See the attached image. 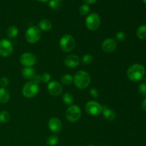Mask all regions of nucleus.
<instances>
[{"label":"nucleus","instance_id":"16","mask_svg":"<svg viewBox=\"0 0 146 146\" xmlns=\"http://www.w3.org/2000/svg\"><path fill=\"white\" fill-rule=\"evenodd\" d=\"M21 75L27 80H32L36 75V71L32 67H24L21 70Z\"/></svg>","mask_w":146,"mask_h":146},{"label":"nucleus","instance_id":"1","mask_svg":"<svg viewBox=\"0 0 146 146\" xmlns=\"http://www.w3.org/2000/svg\"><path fill=\"white\" fill-rule=\"evenodd\" d=\"M145 74V68L141 64H133L128 68L127 71V76L128 78L133 82L140 81Z\"/></svg>","mask_w":146,"mask_h":146},{"label":"nucleus","instance_id":"31","mask_svg":"<svg viewBox=\"0 0 146 146\" xmlns=\"http://www.w3.org/2000/svg\"><path fill=\"white\" fill-rule=\"evenodd\" d=\"M51 75L48 73H44V74L41 75V79H42V82L43 83H49L50 80H51Z\"/></svg>","mask_w":146,"mask_h":146},{"label":"nucleus","instance_id":"22","mask_svg":"<svg viewBox=\"0 0 146 146\" xmlns=\"http://www.w3.org/2000/svg\"><path fill=\"white\" fill-rule=\"evenodd\" d=\"M74 96L71 95L69 93H66L64 96H63V101L66 105H70L71 106L74 103Z\"/></svg>","mask_w":146,"mask_h":146},{"label":"nucleus","instance_id":"11","mask_svg":"<svg viewBox=\"0 0 146 146\" xmlns=\"http://www.w3.org/2000/svg\"><path fill=\"white\" fill-rule=\"evenodd\" d=\"M48 92L53 96H58L61 95L63 91L62 86L58 81H50L47 85Z\"/></svg>","mask_w":146,"mask_h":146},{"label":"nucleus","instance_id":"20","mask_svg":"<svg viewBox=\"0 0 146 146\" xmlns=\"http://www.w3.org/2000/svg\"><path fill=\"white\" fill-rule=\"evenodd\" d=\"M136 35L140 39H146V25H141L137 29Z\"/></svg>","mask_w":146,"mask_h":146},{"label":"nucleus","instance_id":"3","mask_svg":"<svg viewBox=\"0 0 146 146\" xmlns=\"http://www.w3.org/2000/svg\"><path fill=\"white\" fill-rule=\"evenodd\" d=\"M76 41L74 37L69 34H65L61 38L59 41L60 48L64 52H70L74 48Z\"/></svg>","mask_w":146,"mask_h":146},{"label":"nucleus","instance_id":"10","mask_svg":"<svg viewBox=\"0 0 146 146\" xmlns=\"http://www.w3.org/2000/svg\"><path fill=\"white\" fill-rule=\"evenodd\" d=\"M19 61L24 67H32L36 63V58L31 53L26 52L20 56Z\"/></svg>","mask_w":146,"mask_h":146},{"label":"nucleus","instance_id":"4","mask_svg":"<svg viewBox=\"0 0 146 146\" xmlns=\"http://www.w3.org/2000/svg\"><path fill=\"white\" fill-rule=\"evenodd\" d=\"M41 36V30L36 26L29 27L25 33V38L27 42L30 44H35L38 42Z\"/></svg>","mask_w":146,"mask_h":146},{"label":"nucleus","instance_id":"40","mask_svg":"<svg viewBox=\"0 0 146 146\" xmlns=\"http://www.w3.org/2000/svg\"><path fill=\"white\" fill-rule=\"evenodd\" d=\"M104 146H108V145H104Z\"/></svg>","mask_w":146,"mask_h":146},{"label":"nucleus","instance_id":"24","mask_svg":"<svg viewBox=\"0 0 146 146\" xmlns=\"http://www.w3.org/2000/svg\"><path fill=\"white\" fill-rule=\"evenodd\" d=\"M11 119V115L8 111H3L0 112V122L7 123Z\"/></svg>","mask_w":146,"mask_h":146},{"label":"nucleus","instance_id":"25","mask_svg":"<svg viewBox=\"0 0 146 146\" xmlns=\"http://www.w3.org/2000/svg\"><path fill=\"white\" fill-rule=\"evenodd\" d=\"M48 6L51 9L58 10L61 7V1H58L57 0H49Z\"/></svg>","mask_w":146,"mask_h":146},{"label":"nucleus","instance_id":"39","mask_svg":"<svg viewBox=\"0 0 146 146\" xmlns=\"http://www.w3.org/2000/svg\"><path fill=\"white\" fill-rule=\"evenodd\" d=\"M57 1H62V0H57Z\"/></svg>","mask_w":146,"mask_h":146},{"label":"nucleus","instance_id":"36","mask_svg":"<svg viewBox=\"0 0 146 146\" xmlns=\"http://www.w3.org/2000/svg\"><path fill=\"white\" fill-rule=\"evenodd\" d=\"M38 1H41V2H48L49 0H38Z\"/></svg>","mask_w":146,"mask_h":146},{"label":"nucleus","instance_id":"19","mask_svg":"<svg viewBox=\"0 0 146 146\" xmlns=\"http://www.w3.org/2000/svg\"><path fill=\"white\" fill-rule=\"evenodd\" d=\"M19 34V30L15 26L9 27L7 30V36L9 39H14Z\"/></svg>","mask_w":146,"mask_h":146},{"label":"nucleus","instance_id":"26","mask_svg":"<svg viewBox=\"0 0 146 146\" xmlns=\"http://www.w3.org/2000/svg\"><path fill=\"white\" fill-rule=\"evenodd\" d=\"M89 11H90L89 6L86 4H82V5L79 7V9H78V11H79L80 14L82 16H85L86 15V14H88V12H89Z\"/></svg>","mask_w":146,"mask_h":146},{"label":"nucleus","instance_id":"35","mask_svg":"<svg viewBox=\"0 0 146 146\" xmlns=\"http://www.w3.org/2000/svg\"><path fill=\"white\" fill-rule=\"evenodd\" d=\"M97 0H84V2L86 3V4L89 5V4H93Z\"/></svg>","mask_w":146,"mask_h":146},{"label":"nucleus","instance_id":"14","mask_svg":"<svg viewBox=\"0 0 146 146\" xmlns=\"http://www.w3.org/2000/svg\"><path fill=\"white\" fill-rule=\"evenodd\" d=\"M79 58L76 55H74V54L68 56L64 59V64H65V66L70 68H76V67H77L79 65Z\"/></svg>","mask_w":146,"mask_h":146},{"label":"nucleus","instance_id":"23","mask_svg":"<svg viewBox=\"0 0 146 146\" xmlns=\"http://www.w3.org/2000/svg\"><path fill=\"white\" fill-rule=\"evenodd\" d=\"M58 143V137L56 135H50L46 140V144L48 146H55Z\"/></svg>","mask_w":146,"mask_h":146},{"label":"nucleus","instance_id":"9","mask_svg":"<svg viewBox=\"0 0 146 146\" xmlns=\"http://www.w3.org/2000/svg\"><path fill=\"white\" fill-rule=\"evenodd\" d=\"M103 106L95 101H91L86 103L85 106L86 111L91 115H98L102 113Z\"/></svg>","mask_w":146,"mask_h":146},{"label":"nucleus","instance_id":"6","mask_svg":"<svg viewBox=\"0 0 146 146\" xmlns=\"http://www.w3.org/2000/svg\"><path fill=\"white\" fill-rule=\"evenodd\" d=\"M101 25V19L96 13L88 14L86 19V27L91 31H96Z\"/></svg>","mask_w":146,"mask_h":146},{"label":"nucleus","instance_id":"32","mask_svg":"<svg viewBox=\"0 0 146 146\" xmlns=\"http://www.w3.org/2000/svg\"><path fill=\"white\" fill-rule=\"evenodd\" d=\"M89 93L90 94H91V96L94 98H98V96H99V93H98V90L95 88H91V89H90Z\"/></svg>","mask_w":146,"mask_h":146},{"label":"nucleus","instance_id":"5","mask_svg":"<svg viewBox=\"0 0 146 146\" xmlns=\"http://www.w3.org/2000/svg\"><path fill=\"white\" fill-rule=\"evenodd\" d=\"M81 116V110L76 105H71L66 111V118L69 122L74 123L78 121Z\"/></svg>","mask_w":146,"mask_h":146},{"label":"nucleus","instance_id":"34","mask_svg":"<svg viewBox=\"0 0 146 146\" xmlns=\"http://www.w3.org/2000/svg\"><path fill=\"white\" fill-rule=\"evenodd\" d=\"M141 108H142L143 111H146V98L143 101L142 104H141Z\"/></svg>","mask_w":146,"mask_h":146},{"label":"nucleus","instance_id":"15","mask_svg":"<svg viewBox=\"0 0 146 146\" xmlns=\"http://www.w3.org/2000/svg\"><path fill=\"white\" fill-rule=\"evenodd\" d=\"M102 113L104 118L110 121H113L116 118V113L112 109H110L106 106H103Z\"/></svg>","mask_w":146,"mask_h":146},{"label":"nucleus","instance_id":"29","mask_svg":"<svg viewBox=\"0 0 146 146\" xmlns=\"http://www.w3.org/2000/svg\"><path fill=\"white\" fill-rule=\"evenodd\" d=\"M125 38V34L123 31H118L115 34V39L118 41H123Z\"/></svg>","mask_w":146,"mask_h":146},{"label":"nucleus","instance_id":"8","mask_svg":"<svg viewBox=\"0 0 146 146\" xmlns=\"http://www.w3.org/2000/svg\"><path fill=\"white\" fill-rule=\"evenodd\" d=\"M14 47L11 41L6 38L0 40V56L7 58L12 54Z\"/></svg>","mask_w":146,"mask_h":146},{"label":"nucleus","instance_id":"27","mask_svg":"<svg viewBox=\"0 0 146 146\" xmlns=\"http://www.w3.org/2000/svg\"><path fill=\"white\" fill-rule=\"evenodd\" d=\"M93 60H94V57L91 54H87L83 56L82 58V62L83 64H85V65H88V64H91L93 62Z\"/></svg>","mask_w":146,"mask_h":146},{"label":"nucleus","instance_id":"28","mask_svg":"<svg viewBox=\"0 0 146 146\" xmlns=\"http://www.w3.org/2000/svg\"><path fill=\"white\" fill-rule=\"evenodd\" d=\"M9 84V80L7 77L4 76L0 78V86H1V88H6V87L8 86Z\"/></svg>","mask_w":146,"mask_h":146},{"label":"nucleus","instance_id":"13","mask_svg":"<svg viewBox=\"0 0 146 146\" xmlns=\"http://www.w3.org/2000/svg\"><path fill=\"white\" fill-rule=\"evenodd\" d=\"M48 126L50 131L54 133H58L62 129L61 121L56 117L50 118L48 122Z\"/></svg>","mask_w":146,"mask_h":146},{"label":"nucleus","instance_id":"17","mask_svg":"<svg viewBox=\"0 0 146 146\" xmlns=\"http://www.w3.org/2000/svg\"><path fill=\"white\" fill-rule=\"evenodd\" d=\"M52 27V24L48 19H42L38 22V29L41 31H48L51 30Z\"/></svg>","mask_w":146,"mask_h":146},{"label":"nucleus","instance_id":"33","mask_svg":"<svg viewBox=\"0 0 146 146\" xmlns=\"http://www.w3.org/2000/svg\"><path fill=\"white\" fill-rule=\"evenodd\" d=\"M31 81H32L33 83H34L35 84H36V85H38L40 83L42 82V79H41V75H37V74H36V75L34 76V78H32Z\"/></svg>","mask_w":146,"mask_h":146},{"label":"nucleus","instance_id":"30","mask_svg":"<svg viewBox=\"0 0 146 146\" xmlns=\"http://www.w3.org/2000/svg\"><path fill=\"white\" fill-rule=\"evenodd\" d=\"M138 91L143 96H146V83H142L138 86Z\"/></svg>","mask_w":146,"mask_h":146},{"label":"nucleus","instance_id":"18","mask_svg":"<svg viewBox=\"0 0 146 146\" xmlns=\"http://www.w3.org/2000/svg\"><path fill=\"white\" fill-rule=\"evenodd\" d=\"M10 99V94L4 88H0V103L7 104Z\"/></svg>","mask_w":146,"mask_h":146},{"label":"nucleus","instance_id":"12","mask_svg":"<svg viewBox=\"0 0 146 146\" xmlns=\"http://www.w3.org/2000/svg\"><path fill=\"white\" fill-rule=\"evenodd\" d=\"M117 43L115 39L112 38H107L103 41L101 48L106 53H112L116 49Z\"/></svg>","mask_w":146,"mask_h":146},{"label":"nucleus","instance_id":"2","mask_svg":"<svg viewBox=\"0 0 146 146\" xmlns=\"http://www.w3.org/2000/svg\"><path fill=\"white\" fill-rule=\"evenodd\" d=\"M74 83L76 87L79 89L87 88L91 84V76L85 71H78L74 76Z\"/></svg>","mask_w":146,"mask_h":146},{"label":"nucleus","instance_id":"7","mask_svg":"<svg viewBox=\"0 0 146 146\" xmlns=\"http://www.w3.org/2000/svg\"><path fill=\"white\" fill-rule=\"evenodd\" d=\"M38 86L33 83L32 81H29L24 84L22 88V94L24 97L28 98H31L35 96L38 93Z\"/></svg>","mask_w":146,"mask_h":146},{"label":"nucleus","instance_id":"21","mask_svg":"<svg viewBox=\"0 0 146 146\" xmlns=\"http://www.w3.org/2000/svg\"><path fill=\"white\" fill-rule=\"evenodd\" d=\"M61 81L64 85H71L74 82V77L70 74H64L61 76Z\"/></svg>","mask_w":146,"mask_h":146},{"label":"nucleus","instance_id":"37","mask_svg":"<svg viewBox=\"0 0 146 146\" xmlns=\"http://www.w3.org/2000/svg\"><path fill=\"white\" fill-rule=\"evenodd\" d=\"M143 2L145 3V4H146V0H143Z\"/></svg>","mask_w":146,"mask_h":146},{"label":"nucleus","instance_id":"38","mask_svg":"<svg viewBox=\"0 0 146 146\" xmlns=\"http://www.w3.org/2000/svg\"><path fill=\"white\" fill-rule=\"evenodd\" d=\"M87 146H95V145H87Z\"/></svg>","mask_w":146,"mask_h":146}]
</instances>
